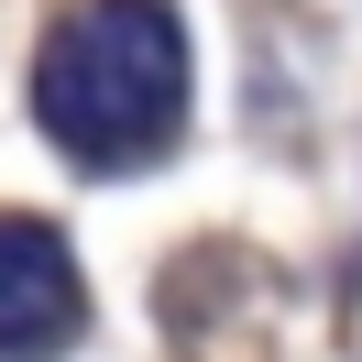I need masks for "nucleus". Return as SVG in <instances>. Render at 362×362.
Segmentation results:
<instances>
[{"instance_id":"obj_1","label":"nucleus","mask_w":362,"mask_h":362,"mask_svg":"<svg viewBox=\"0 0 362 362\" xmlns=\"http://www.w3.org/2000/svg\"><path fill=\"white\" fill-rule=\"evenodd\" d=\"M187 110V33L165 0H77L45 33L33 121L77 165H143Z\"/></svg>"},{"instance_id":"obj_2","label":"nucleus","mask_w":362,"mask_h":362,"mask_svg":"<svg viewBox=\"0 0 362 362\" xmlns=\"http://www.w3.org/2000/svg\"><path fill=\"white\" fill-rule=\"evenodd\" d=\"M88 296H77V252L33 220H0V351H55L77 340Z\"/></svg>"}]
</instances>
